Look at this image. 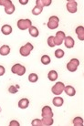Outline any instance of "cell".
I'll return each instance as SVG.
<instances>
[{
  "instance_id": "44dd1931",
  "label": "cell",
  "mask_w": 84,
  "mask_h": 126,
  "mask_svg": "<svg viewBox=\"0 0 84 126\" xmlns=\"http://www.w3.org/2000/svg\"><path fill=\"white\" fill-rule=\"evenodd\" d=\"M28 30H29V34H30V36L33 37V38H37V36H38V30H37V28H35V27L31 26V27L28 29Z\"/></svg>"
},
{
  "instance_id": "d4e9b609",
  "label": "cell",
  "mask_w": 84,
  "mask_h": 126,
  "mask_svg": "<svg viewBox=\"0 0 84 126\" xmlns=\"http://www.w3.org/2000/svg\"><path fill=\"white\" fill-rule=\"evenodd\" d=\"M37 79H38V77H37V75L36 74V73H31V74H29V76H28V80L30 82H36L37 81Z\"/></svg>"
},
{
  "instance_id": "e0dca14e",
  "label": "cell",
  "mask_w": 84,
  "mask_h": 126,
  "mask_svg": "<svg viewBox=\"0 0 84 126\" xmlns=\"http://www.w3.org/2000/svg\"><path fill=\"white\" fill-rule=\"evenodd\" d=\"M28 105H29V100H28V99H22L18 101V107L21 109L28 108Z\"/></svg>"
},
{
  "instance_id": "d6986e66",
  "label": "cell",
  "mask_w": 84,
  "mask_h": 126,
  "mask_svg": "<svg viewBox=\"0 0 84 126\" xmlns=\"http://www.w3.org/2000/svg\"><path fill=\"white\" fill-rule=\"evenodd\" d=\"M53 104L56 106V107H60L63 105V99L60 97H55L53 99Z\"/></svg>"
},
{
  "instance_id": "3957f363",
  "label": "cell",
  "mask_w": 84,
  "mask_h": 126,
  "mask_svg": "<svg viewBox=\"0 0 84 126\" xmlns=\"http://www.w3.org/2000/svg\"><path fill=\"white\" fill-rule=\"evenodd\" d=\"M31 25H32L31 20H29V19H20V20L17 21V27L21 30L28 29L31 27Z\"/></svg>"
},
{
  "instance_id": "cb8c5ba5",
  "label": "cell",
  "mask_w": 84,
  "mask_h": 126,
  "mask_svg": "<svg viewBox=\"0 0 84 126\" xmlns=\"http://www.w3.org/2000/svg\"><path fill=\"white\" fill-rule=\"evenodd\" d=\"M41 63H43L44 65H48L50 63V58L48 55H44L41 57Z\"/></svg>"
},
{
  "instance_id": "5bb4252c",
  "label": "cell",
  "mask_w": 84,
  "mask_h": 126,
  "mask_svg": "<svg viewBox=\"0 0 84 126\" xmlns=\"http://www.w3.org/2000/svg\"><path fill=\"white\" fill-rule=\"evenodd\" d=\"M10 52V47L9 46H7V45H3L2 47H0V55H2V56H6V55H8Z\"/></svg>"
},
{
  "instance_id": "9c48e42d",
  "label": "cell",
  "mask_w": 84,
  "mask_h": 126,
  "mask_svg": "<svg viewBox=\"0 0 84 126\" xmlns=\"http://www.w3.org/2000/svg\"><path fill=\"white\" fill-rule=\"evenodd\" d=\"M67 9L68 12L75 13L77 11V2L73 0H68L67 3Z\"/></svg>"
},
{
  "instance_id": "f546056e",
  "label": "cell",
  "mask_w": 84,
  "mask_h": 126,
  "mask_svg": "<svg viewBox=\"0 0 84 126\" xmlns=\"http://www.w3.org/2000/svg\"><path fill=\"white\" fill-rule=\"evenodd\" d=\"M10 126H19L20 124H19L18 122H17V121H11L9 123Z\"/></svg>"
},
{
  "instance_id": "ba28073f",
  "label": "cell",
  "mask_w": 84,
  "mask_h": 126,
  "mask_svg": "<svg viewBox=\"0 0 84 126\" xmlns=\"http://www.w3.org/2000/svg\"><path fill=\"white\" fill-rule=\"evenodd\" d=\"M65 38V33L63 31H59L56 33V36L54 37V41H55V45H61L62 42L64 41Z\"/></svg>"
},
{
  "instance_id": "603a6c76",
  "label": "cell",
  "mask_w": 84,
  "mask_h": 126,
  "mask_svg": "<svg viewBox=\"0 0 84 126\" xmlns=\"http://www.w3.org/2000/svg\"><path fill=\"white\" fill-rule=\"evenodd\" d=\"M73 125L74 126H82L83 125V120L81 117H76L73 119Z\"/></svg>"
},
{
  "instance_id": "2e32d148",
  "label": "cell",
  "mask_w": 84,
  "mask_h": 126,
  "mask_svg": "<svg viewBox=\"0 0 84 126\" xmlns=\"http://www.w3.org/2000/svg\"><path fill=\"white\" fill-rule=\"evenodd\" d=\"M41 122H42V124L44 126H50L52 125L54 121H53L52 117H43Z\"/></svg>"
},
{
  "instance_id": "5b68a950",
  "label": "cell",
  "mask_w": 84,
  "mask_h": 126,
  "mask_svg": "<svg viewBox=\"0 0 84 126\" xmlns=\"http://www.w3.org/2000/svg\"><path fill=\"white\" fill-rule=\"evenodd\" d=\"M79 65H80L79 60H77V59H72V60H70V61L67 64V69H68V71L74 72V71L77 70V68L79 67Z\"/></svg>"
},
{
  "instance_id": "7a4b0ae2",
  "label": "cell",
  "mask_w": 84,
  "mask_h": 126,
  "mask_svg": "<svg viewBox=\"0 0 84 126\" xmlns=\"http://www.w3.org/2000/svg\"><path fill=\"white\" fill-rule=\"evenodd\" d=\"M33 48H34L33 45H32L31 43H29V42H28V43H27L25 46H23V47H20V49H19V53L21 54V56L27 57V56H28V55L30 54V52L32 51Z\"/></svg>"
},
{
  "instance_id": "ac0fdd59",
  "label": "cell",
  "mask_w": 84,
  "mask_h": 126,
  "mask_svg": "<svg viewBox=\"0 0 84 126\" xmlns=\"http://www.w3.org/2000/svg\"><path fill=\"white\" fill-rule=\"evenodd\" d=\"M1 31L4 35H9L12 33V28L9 25H4L1 29Z\"/></svg>"
},
{
  "instance_id": "52a82bcc",
  "label": "cell",
  "mask_w": 84,
  "mask_h": 126,
  "mask_svg": "<svg viewBox=\"0 0 84 126\" xmlns=\"http://www.w3.org/2000/svg\"><path fill=\"white\" fill-rule=\"evenodd\" d=\"M64 88H65V85L63 84L62 82H57L55 85L53 86L52 89H51V91L54 94L56 95H59L61 94L64 91Z\"/></svg>"
},
{
  "instance_id": "4316f807",
  "label": "cell",
  "mask_w": 84,
  "mask_h": 126,
  "mask_svg": "<svg viewBox=\"0 0 84 126\" xmlns=\"http://www.w3.org/2000/svg\"><path fill=\"white\" fill-rule=\"evenodd\" d=\"M18 89H19V86L18 85L10 86L9 89H8V92H9L10 93H13V94H15V93H17V92Z\"/></svg>"
},
{
  "instance_id": "1f68e13d",
  "label": "cell",
  "mask_w": 84,
  "mask_h": 126,
  "mask_svg": "<svg viewBox=\"0 0 84 126\" xmlns=\"http://www.w3.org/2000/svg\"><path fill=\"white\" fill-rule=\"evenodd\" d=\"M19 3L22 5H26V4H28V0H19Z\"/></svg>"
},
{
  "instance_id": "ffe728a7",
  "label": "cell",
  "mask_w": 84,
  "mask_h": 126,
  "mask_svg": "<svg viewBox=\"0 0 84 126\" xmlns=\"http://www.w3.org/2000/svg\"><path fill=\"white\" fill-rule=\"evenodd\" d=\"M48 78L51 81H55L57 79V78H58V73H57V71H55V70H50V72H49V74H48Z\"/></svg>"
},
{
  "instance_id": "8992f818",
  "label": "cell",
  "mask_w": 84,
  "mask_h": 126,
  "mask_svg": "<svg viewBox=\"0 0 84 126\" xmlns=\"http://www.w3.org/2000/svg\"><path fill=\"white\" fill-rule=\"evenodd\" d=\"M59 19L58 16H52L50 17V20L48 22V28L50 29H55L58 28L59 26Z\"/></svg>"
},
{
  "instance_id": "30bf717a",
  "label": "cell",
  "mask_w": 84,
  "mask_h": 126,
  "mask_svg": "<svg viewBox=\"0 0 84 126\" xmlns=\"http://www.w3.org/2000/svg\"><path fill=\"white\" fill-rule=\"evenodd\" d=\"M64 43H65V47L68 48H72L74 47V39L71 37H65L64 38Z\"/></svg>"
},
{
  "instance_id": "7402d4cb",
  "label": "cell",
  "mask_w": 84,
  "mask_h": 126,
  "mask_svg": "<svg viewBox=\"0 0 84 126\" xmlns=\"http://www.w3.org/2000/svg\"><path fill=\"white\" fill-rule=\"evenodd\" d=\"M42 10H43V7H41V6H37V5H36V6L32 9V14H33L34 16H37V15L41 14Z\"/></svg>"
},
{
  "instance_id": "83f0119b",
  "label": "cell",
  "mask_w": 84,
  "mask_h": 126,
  "mask_svg": "<svg viewBox=\"0 0 84 126\" xmlns=\"http://www.w3.org/2000/svg\"><path fill=\"white\" fill-rule=\"evenodd\" d=\"M55 56H56V58H58V59H61V58L64 56V51L62 50V49H57L56 51H55Z\"/></svg>"
},
{
  "instance_id": "9a60e30c",
  "label": "cell",
  "mask_w": 84,
  "mask_h": 126,
  "mask_svg": "<svg viewBox=\"0 0 84 126\" xmlns=\"http://www.w3.org/2000/svg\"><path fill=\"white\" fill-rule=\"evenodd\" d=\"M64 92H66V94L68 95V96H74L76 94V91L75 89L71 86H66L64 88Z\"/></svg>"
},
{
  "instance_id": "484cf974",
  "label": "cell",
  "mask_w": 84,
  "mask_h": 126,
  "mask_svg": "<svg viewBox=\"0 0 84 126\" xmlns=\"http://www.w3.org/2000/svg\"><path fill=\"white\" fill-rule=\"evenodd\" d=\"M48 45H49L50 47H53L56 46V45H55V41H54V37H53V36L49 37V38H48Z\"/></svg>"
},
{
  "instance_id": "8fae6325",
  "label": "cell",
  "mask_w": 84,
  "mask_h": 126,
  "mask_svg": "<svg viewBox=\"0 0 84 126\" xmlns=\"http://www.w3.org/2000/svg\"><path fill=\"white\" fill-rule=\"evenodd\" d=\"M53 112L50 106H45L42 109V117H52Z\"/></svg>"
},
{
  "instance_id": "4fadbf2b",
  "label": "cell",
  "mask_w": 84,
  "mask_h": 126,
  "mask_svg": "<svg viewBox=\"0 0 84 126\" xmlns=\"http://www.w3.org/2000/svg\"><path fill=\"white\" fill-rule=\"evenodd\" d=\"M51 3H52L51 0H37V1H36V5L41 6V7L49 6L50 5H51Z\"/></svg>"
},
{
  "instance_id": "f1b7e54d",
  "label": "cell",
  "mask_w": 84,
  "mask_h": 126,
  "mask_svg": "<svg viewBox=\"0 0 84 126\" xmlns=\"http://www.w3.org/2000/svg\"><path fill=\"white\" fill-rule=\"evenodd\" d=\"M31 124L33 126H43L41 120H38V119H35V120L32 121Z\"/></svg>"
},
{
  "instance_id": "7c38bea8",
  "label": "cell",
  "mask_w": 84,
  "mask_h": 126,
  "mask_svg": "<svg viewBox=\"0 0 84 126\" xmlns=\"http://www.w3.org/2000/svg\"><path fill=\"white\" fill-rule=\"evenodd\" d=\"M76 34L78 36V38L81 41L84 40V28L82 26H80L76 29Z\"/></svg>"
},
{
  "instance_id": "4dcf8cb0",
  "label": "cell",
  "mask_w": 84,
  "mask_h": 126,
  "mask_svg": "<svg viewBox=\"0 0 84 126\" xmlns=\"http://www.w3.org/2000/svg\"><path fill=\"white\" fill-rule=\"evenodd\" d=\"M5 72H6L5 68H4L3 66H1V65H0V76H3L4 74H5Z\"/></svg>"
},
{
  "instance_id": "6da1fadb",
  "label": "cell",
  "mask_w": 84,
  "mask_h": 126,
  "mask_svg": "<svg viewBox=\"0 0 84 126\" xmlns=\"http://www.w3.org/2000/svg\"><path fill=\"white\" fill-rule=\"evenodd\" d=\"M0 5L5 6V12L8 15H11L15 12V6L10 0H0Z\"/></svg>"
},
{
  "instance_id": "277c9868",
  "label": "cell",
  "mask_w": 84,
  "mask_h": 126,
  "mask_svg": "<svg viewBox=\"0 0 84 126\" xmlns=\"http://www.w3.org/2000/svg\"><path fill=\"white\" fill-rule=\"evenodd\" d=\"M11 71L14 74H17L18 76H23L26 73V68L23 65H20V64H15L12 67Z\"/></svg>"
}]
</instances>
